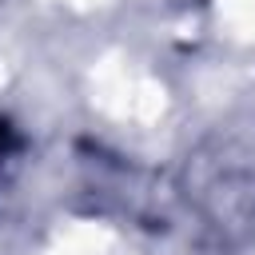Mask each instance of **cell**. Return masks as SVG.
Wrapping results in <instances>:
<instances>
[{
	"label": "cell",
	"instance_id": "cell-1",
	"mask_svg": "<svg viewBox=\"0 0 255 255\" xmlns=\"http://www.w3.org/2000/svg\"><path fill=\"white\" fill-rule=\"evenodd\" d=\"M179 191L219 247L247 243L255 235V116L203 135L183 163Z\"/></svg>",
	"mask_w": 255,
	"mask_h": 255
}]
</instances>
